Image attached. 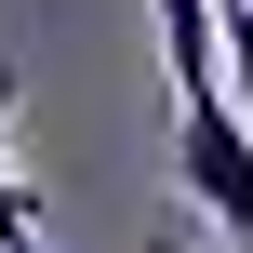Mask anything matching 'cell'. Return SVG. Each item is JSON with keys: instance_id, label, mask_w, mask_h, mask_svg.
I'll return each mask as SVG.
<instances>
[{"instance_id": "obj_1", "label": "cell", "mask_w": 253, "mask_h": 253, "mask_svg": "<svg viewBox=\"0 0 253 253\" xmlns=\"http://www.w3.org/2000/svg\"><path fill=\"white\" fill-rule=\"evenodd\" d=\"M173 187L227 227V240H253V120L227 80H187L173 93Z\"/></svg>"}, {"instance_id": "obj_2", "label": "cell", "mask_w": 253, "mask_h": 253, "mask_svg": "<svg viewBox=\"0 0 253 253\" xmlns=\"http://www.w3.org/2000/svg\"><path fill=\"white\" fill-rule=\"evenodd\" d=\"M213 67H227V93H240V120H253V0L213 13Z\"/></svg>"}, {"instance_id": "obj_3", "label": "cell", "mask_w": 253, "mask_h": 253, "mask_svg": "<svg viewBox=\"0 0 253 253\" xmlns=\"http://www.w3.org/2000/svg\"><path fill=\"white\" fill-rule=\"evenodd\" d=\"M0 187H13V133H0Z\"/></svg>"}]
</instances>
